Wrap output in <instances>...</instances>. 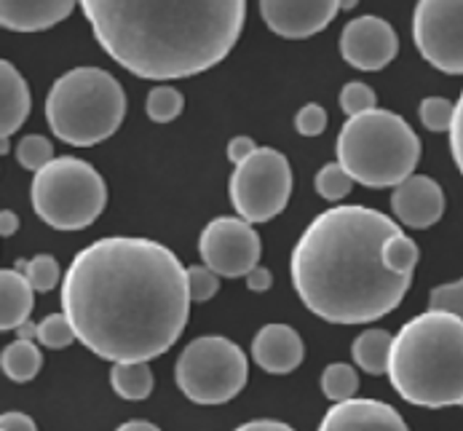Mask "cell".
Instances as JSON below:
<instances>
[{"instance_id":"obj_1","label":"cell","mask_w":463,"mask_h":431,"mask_svg":"<svg viewBox=\"0 0 463 431\" xmlns=\"http://www.w3.org/2000/svg\"><path fill=\"white\" fill-rule=\"evenodd\" d=\"M62 308L75 338L99 359L150 362L188 324V268L153 239H97L70 263Z\"/></svg>"},{"instance_id":"obj_2","label":"cell","mask_w":463,"mask_h":431,"mask_svg":"<svg viewBox=\"0 0 463 431\" xmlns=\"http://www.w3.org/2000/svg\"><path fill=\"white\" fill-rule=\"evenodd\" d=\"M394 234L389 215L359 204L317 215L289 260L306 308L332 324H370L392 313L412 282L386 265L383 246Z\"/></svg>"},{"instance_id":"obj_3","label":"cell","mask_w":463,"mask_h":431,"mask_svg":"<svg viewBox=\"0 0 463 431\" xmlns=\"http://www.w3.org/2000/svg\"><path fill=\"white\" fill-rule=\"evenodd\" d=\"M105 54L145 81L206 72L241 38L247 0H78Z\"/></svg>"},{"instance_id":"obj_4","label":"cell","mask_w":463,"mask_h":431,"mask_svg":"<svg viewBox=\"0 0 463 431\" xmlns=\"http://www.w3.org/2000/svg\"><path fill=\"white\" fill-rule=\"evenodd\" d=\"M392 386L410 405L439 410L463 407V319L429 308L394 338Z\"/></svg>"},{"instance_id":"obj_5","label":"cell","mask_w":463,"mask_h":431,"mask_svg":"<svg viewBox=\"0 0 463 431\" xmlns=\"http://www.w3.org/2000/svg\"><path fill=\"white\" fill-rule=\"evenodd\" d=\"M43 110L57 139L72 148H91L121 129L127 119V94L108 70L75 67L54 81Z\"/></svg>"},{"instance_id":"obj_6","label":"cell","mask_w":463,"mask_h":431,"mask_svg":"<svg viewBox=\"0 0 463 431\" xmlns=\"http://www.w3.org/2000/svg\"><path fill=\"white\" fill-rule=\"evenodd\" d=\"M337 161L364 187H394L420 161V139L415 129L392 110H364L348 116L337 134Z\"/></svg>"},{"instance_id":"obj_7","label":"cell","mask_w":463,"mask_h":431,"mask_svg":"<svg viewBox=\"0 0 463 431\" xmlns=\"http://www.w3.org/2000/svg\"><path fill=\"white\" fill-rule=\"evenodd\" d=\"M35 215L57 231L89 228L108 204V185L102 175L83 158H52L30 185Z\"/></svg>"},{"instance_id":"obj_8","label":"cell","mask_w":463,"mask_h":431,"mask_svg":"<svg viewBox=\"0 0 463 431\" xmlns=\"http://www.w3.org/2000/svg\"><path fill=\"white\" fill-rule=\"evenodd\" d=\"M177 388L196 405H225L241 394L250 380V362L241 346L222 335L191 340L177 365Z\"/></svg>"},{"instance_id":"obj_9","label":"cell","mask_w":463,"mask_h":431,"mask_svg":"<svg viewBox=\"0 0 463 431\" xmlns=\"http://www.w3.org/2000/svg\"><path fill=\"white\" fill-rule=\"evenodd\" d=\"M292 196V167L284 153L258 148L231 175V204L239 217L268 223L279 217Z\"/></svg>"},{"instance_id":"obj_10","label":"cell","mask_w":463,"mask_h":431,"mask_svg":"<svg viewBox=\"0 0 463 431\" xmlns=\"http://www.w3.org/2000/svg\"><path fill=\"white\" fill-rule=\"evenodd\" d=\"M412 41L431 67L463 75V0H418Z\"/></svg>"},{"instance_id":"obj_11","label":"cell","mask_w":463,"mask_h":431,"mask_svg":"<svg viewBox=\"0 0 463 431\" xmlns=\"http://www.w3.org/2000/svg\"><path fill=\"white\" fill-rule=\"evenodd\" d=\"M203 265L225 279H241L260 265L263 244L258 231L244 217H214L199 236Z\"/></svg>"},{"instance_id":"obj_12","label":"cell","mask_w":463,"mask_h":431,"mask_svg":"<svg viewBox=\"0 0 463 431\" xmlns=\"http://www.w3.org/2000/svg\"><path fill=\"white\" fill-rule=\"evenodd\" d=\"M399 38L397 30L381 16H356L343 27L340 54L356 70L378 72L397 60Z\"/></svg>"},{"instance_id":"obj_13","label":"cell","mask_w":463,"mask_h":431,"mask_svg":"<svg viewBox=\"0 0 463 431\" xmlns=\"http://www.w3.org/2000/svg\"><path fill=\"white\" fill-rule=\"evenodd\" d=\"M340 11V0H260V16L270 33L303 41L327 30Z\"/></svg>"},{"instance_id":"obj_14","label":"cell","mask_w":463,"mask_h":431,"mask_svg":"<svg viewBox=\"0 0 463 431\" xmlns=\"http://www.w3.org/2000/svg\"><path fill=\"white\" fill-rule=\"evenodd\" d=\"M392 212L407 228H415V231L431 228L445 215V190L437 180L426 175H410L407 180L394 185Z\"/></svg>"},{"instance_id":"obj_15","label":"cell","mask_w":463,"mask_h":431,"mask_svg":"<svg viewBox=\"0 0 463 431\" xmlns=\"http://www.w3.org/2000/svg\"><path fill=\"white\" fill-rule=\"evenodd\" d=\"M303 338L289 324H265L252 340V359L270 375L295 372L303 362Z\"/></svg>"},{"instance_id":"obj_16","label":"cell","mask_w":463,"mask_h":431,"mask_svg":"<svg viewBox=\"0 0 463 431\" xmlns=\"http://www.w3.org/2000/svg\"><path fill=\"white\" fill-rule=\"evenodd\" d=\"M322 429H407L404 418L397 410L386 402L378 399H343L335 402V407L327 410V416L322 418Z\"/></svg>"},{"instance_id":"obj_17","label":"cell","mask_w":463,"mask_h":431,"mask_svg":"<svg viewBox=\"0 0 463 431\" xmlns=\"http://www.w3.org/2000/svg\"><path fill=\"white\" fill-rule=\"evenodd\" d=\"M78 0H0V27L11 33H43L65 22Z\"/></svg>"},{"instance_id":"obj_18","label":"cell","mask_w":463,"mask_h":431,"mask_svg":"<svg viewBox=\"0 0 463 431\" xmlns=\"http://www.w3.org/2000/svg\"><path fill=\"white\" fill-rule=\"evenodd\" d=\"M33 108L30 86L24 75L8 60H0V137H11L22 129Z\"/></svg>"},{"instance_id":"obj_19","label":"cell","mask_w":463,"mask_h":431,"mask_svg":"<svg viewBox=\"0 0 463 431\" xmlns=\"http://www.w3.org/2000/svg\"><path fill=\"white\" fill-rule=\"evenodd\" d=\"M35 308V287L16 268L0 271V332L16 330L33 316Z\"/></svg>"},{"instance_id":"obj_20","label":"cell","mask_w":463,"mask_h":431,"mask_svg":"<svg viewBox=\"0 0 463 431\" xmlns=\"http://www.w3.org/2000/svg\"><path fill=\"white\" fill-rule=\"evenodd\" d=\"M392 351H394V335L389 330H381V327L364 330L351 346L354 365L370 372V375H389Z\"/></svg>"},{"instance_id":"obj_21","label":"cell","mask_w":463,"mask_h":431,"mask_svg":"<svg viewBox=\"0 0 463 431\" xmlns=\"http://www.w3.org/2000/svg\"><path fill=\"white\" fill-rule=\"evenodd\" d=\"M41 368H43V354L33 338H16L14 343H8L0 351V369L14 383L33 380L41 372Z\"/></svg>"},{"instance_id":"obj_22","label":"cell","mask_w":463,"mask_h":431,"mask_svg":"<svg viewBox=\"0 0 463 431\" xmlns=\"http://www.w3.org/2000/svg\"><path fill=\"white\" fill-rule=\"evenodd\" d=\"M110 386L127 402H142L153 391V369L147 362H113Z\"/></svg>"},{"instance_id":"obj_23","label":"cell","mask_w":463,"mask_h":431,"mask_svg":"<svg viewBox=\"0 0 463 431\" xmlns=\"http://www.w3.org/2000/svg\"><path fill=\"white\" fill-rule=\"evenodd\" d=\"M183 108H185L183 91L169 83H158L156 89H150L145 100V113L153 123H172L175 119H180Z\"/></svg>"},{"instance_id":"obj_24","label":"cell","mask_w":463,"mask_h":431,"mask_svg":"<svg viewBox=\"0 0 463 431\" xmlns=\"http://www.w3.org/2000/svg\"><path fill=\"white\" fill-rule=\"evenodd\" d=\"M356 388H359V375L351 365L335 362L322 372V394L330 402H343V399L356 397Z\"/></svg>"},{"instance_id":"obj_25","label":"cell","mask_w":463,"mask_h":431,"mask_svg":"<svg viewBox=\"0 0 463 431\" xmlns=\"http://www.w3.org/2000/svg\"><path fill=\"white\" fill-rule=\"evenodd\" d=\"M14 153H16V161L27 172H41L54 158V145L43 134H27V137L19 139V145H16Z\"/></svg>"},{"instance_id":"obj_26","label":"cell","mask_w":463,"mask_h":431,"mask_svg":"<svg viewBox=\"0 0 463 431\" xmlns=\"http://www.w3.org/2000/svg\"><path fill=\"white\" fill-rule=\"evenodd\" d=\"M383 257H386V265H389L392 271L404 273V276H412L420 252H418V244H415L410 236H404V234L399 231V234H394V236L386 242V246H383Z\"/></svg>"},{"instance_id":"obj_27","label":"cell","mask_w":463,"mask_h":431,"mask_svg":"<svg viewBox=\"0 0 463 431\" xmlns=\"http://www.w3.org/2000/svg\"><path fill=\"white\" fill-rule=\"evenodd\" d=\"M317 193L325 198V201H340L351 193L354 187V177L345 172V167L340 161H330L319 169L317 175Z\"/></svg>"},{"instance_id":"obj_28","label":"cell","mask_w":463,"mask_h":431,"mask_svg":"<svg viewBox=\"0 0 463 431\" xmlns=\"http://www.w3.org/2000/svg\"><path fill=\"white\" fill-rule=\"evenodd\" d=\"M35 340L52 351H60V349H67L72 340H75V330L67 319V313H49L41 324H38V335Z\"/></svg>"},{"instance_id":"obj_29","label":"cell","mask_w":463,"mask_h":431,"mask_svg":"<svg viewBox=\"0 0 463 431\" xmlns=\"http://www.w3.org/2000/svg\"><path fill=\"white\" fill-rule=\"evenodd\" d=\"M22 273L30 279L35 292H52L60 284V263L52 254H35L33 260H24Z\"/></svg>"},{"instance_id":"obj_30","label":"cell","mask_w":463,"mask_h":431,"mask_svg":"<svg viewBox=\"0 0 463 431\" xmlns=\"http://www.w3.org/2000/svg\"><path fill=\"white\" fill-rule=\"evenodd\" d=\"M420 113V123L429 131H450L453 119H456V102L445 100V97H426L418 108Z\"/></svg>"},{"instance_id":"obj_31","label":"cell","mask_w":463,"mask_h":431,"mask_svg":"<svg viewBox=\"0 0 463 431\" xmlns=\"http://www.w3.org/2000/svg\"><path fill=\"white\" fill-rule=\"evenodd\" d=\"M220 292V273L209 265H191L188 268V295L191 303H206Z\"/></svg>"},{"instance_id":"obj_32","label":"cell","mask_w":463,"mask_h":431,"mask_svg":"<svg viewBox=\"0 0 463 431\" xmlns=\"http://www.w3.org/2000/svg\"><path fill=\"white\" fill-rule=\"evenodd\" d=\"M340 108H343L345 116H359V113H364V110L378 108V97H375V91H373L367 83L351 81V83H345L343 91H340Z\"/></svg>"},{"instance_id":"obj_33","label":"cell","mask_w":463,"mask_h":431,"mask_svg":"<svg viewBox=\"0 0 463 431\" xmlns=\"http://www.w3.org/2000/svg\"><path fill=\"white\" fill-rule=\"evenodd\" d=\"M429 308L437 311H450L463 319V279L450 282V284H439L429 292Z\"/></svg>"},{"instance_id":"obj_34","label":"cell","mask_w":463,"mask_h":431,"mask_svg":"<svg viewBox=\"0 0 463 431\" xmlns=\"http://www.w3.org/2000/svg\"><path fill=\"white\" fill-rule=\"evenodd\" d=\"M295 129L303 134V137H319L325 134L327 129V110L317 102H308L298 110L295 116Z\"/></svg>"},{"instance_id":"obj_35","label":"cell","mask_w":463,"mask_h":431,"mask_svg":"<svg viewBox=\"0 0 463 431\" xmlns=\"http://www.w3.org/2000/svg\"><path fill=\"white\" fill-rule=\"evenodd\" d=\"M450 153H453V161L463 175V91L456 102V119L450 126Z\"/></svg>"},{"instance_id":"obj_36","label":"cell","mask_w":463,"mask_h":431,"mask_svg":"<svg viewBox=\"0 0 463 431\" xmlns=\"http://www.w3.org/2000/svg\"><path fill=\"white\" fill-rule=\"evenodd\" d=\"M255 150H258V145H255V139L247 137V134H239V137H233V139L228 142V158L233 161V167L241 164V161H247Z\"/></svg>"},{"instance_id":"obj_37","label":"cell","mask_w":463,"mask_h":431,"mask_svg":"<svg viewBox=\"0 0 463 431\" xmlns=\"http://www.w3.org/2000/svg\"><path fill=\"white\" fill-rule=\"evenodd\" d=\"M35 421L19 410H11V413H3L0 416V431H35Z\"/></svg>"},{"instance_id":"obj_38","label":"cell","mask_w":463,"mask_h":431,"mask_svg":"<svg viewBox=\"0 0 463 431\" xmlns=\"http://www.w3.org/2000/svg\"><path fill=\"white\" fill-rule=\"evenodd\" d=\"M247 287L252 290V292H268L270 290V284H273V273L263 268V265H255L247 276Z\"/></svg>"},{"instance_id":"obj_39","label":"cell","mask_w":463,"mask_h":431,"mask_svg":"<svg viewBox=\"0 0 463 431\" xmlns=\"http://www.w3.org/2000/svg\"><path fill=\"white\" fill-rule=\"evenodd\" d=\"M19 231V217L11 209H0V236H14Z\"/></svg>"},{"instance_id":"obj_40","label":"cell","mask_w":463,"mask_h":431,"mask_svg":"<svg viewBox=\"0 0 463 431\" xmlns=\"http://www.w3.org/2000/svg\"><path fill=\"white\" fill-rule=\"evenodd\" d=\"M241 431H252V429H279V431H289V424H281V421H273V418H258V421H247L239 426Z\"/></svg>"},{"instance_id":"obj_41","label":"cell","mask_w":463,"mask_h":431,"mask_svg":"<svg viewBox=\"0 0 463 431\" xmlns=\"http://www.w3.org/2000/svg\"><path fill=\"white\" fill-rule=\"evenodd\" d=\"M16 332H19V338H33V340H35V335H38V324H33V321L27 319L24 324H19V327H16Z\"/></svg>"},{"instance_id":"obj_42","label":"cell","mask_w":463,"mask_h":431,"mask_svg":"<svg viewBox=\"0 0 463 431\" xmlns=\"http://www.w3.org/2000/svg\"><path fill=\"white\" fill-rule=\"evenodd\" d=\"M121 429L129 431V429H150L156 431L158 426L156 424H150V421H127V424H121Z\"/></svg>"},{"instance_id":"obj_43","label":"cell","mask_w":463,"mask_h":431,"mask_svg":"<svg viewBox=\"0 0 463 431\" xmlns=\"http://www.w3.org/2000/svg\"><path fill=\"white\" fill-rule=\"evenodd\" d=\"M356 5H359V0H340V11H351Z\"/></svg>"},{"instance_id":"obj_44","label":"cell","mask_w":463,"mask_h":431,"mask_svg":"<svg viewBox=\"0 0 463 431\" xmlns=\"http://www.w3.org/2000/svg\"><path fill=\"white\" fill-rule=\"evenodd\" d=\"M8 153V137H0V156Z\"/></svg>"}]
</instances>
